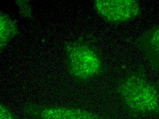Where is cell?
Returning a JSON list of instances; mask_svg holds the SVG:
<instances>
[{"label":"cell","mask_w":159,"mask_h":119,"mask_svg":"<svg viewBox=\"0 0 159 119\" xmlns=\"http://www.w3.org/2000/svg\"><path fill=\"white\" fill-rule=\"evenodd\" d=\"M114 93L131 117H159V84L148 79L142 65L119 79Z\"/></svg>","instance_id":"6da1fadb"},{"label":"cell","mask_w":159,"mask_h":119,"mask_svg":"<svg viewBox=\"0 0 159 119\" xmlns=\"http://www.w3.org/2000/svg\"><path fill=\"white\" fill-rule=\"evenodd\" d=\"M66 68L76 83H88L106 72L103 58L92 35L79 37L65 43Z\"/></svg>","instance_id":"7a4b0ae2"},{"label":"cell","mask_w":159,"mask_h":119,"mask_svg":"<svg viewBox=\"0 0 159 119\" xmlns=\"http://www.w3.org/2000/svg\"><path fill=\"white\" fill-rule=\"evenodd\" d=\"M23 110L33 119H110L106 114L71 106L28 103Z\"/></svg>","instance_id":"3957f363"},{"label":"cell","mask_w":159,"mask_h":119,"mask_svg":"<svg viewBox=\"0 0 159 119\" xmlns=\"http://www.w3.org/2000/svg\"><path fill=\"white\" fill-rule=\"evenodd\" d=\"M94 7L106 22L111 25L129 22L141 14L137 0H96Z\"/></svg>","instance_id":"277c9868"},{"label":"cell","mask_w":159,"mask_h":119,"mask_svg":"<svg viewBox=\"0 0 159 119\" xmlns=\"http://www.w3.org/2000/svg\"><path fill=\"white\" fill-rule=\"evenodd\" d=\"M137 45L144 52L151 68H159V25L151 28L138 39Z\"/></svg>","instance_id":"5b68a950"},{"label":"cell","mask_w":159,"mask_h":119,"mask_svg":"<svg viewBox=\"0 0 159 119\" xmlns=\"http://www.w3.org/2000/svg\"><path fill=\"white\" fill-rule=\"evenodd\" d=\"M18 27L16 21L8 15L0 13V43L1 51L2 50L11 40L18 34Z\"/></svg>","instance_id":"8992f818"},{"label":"cell","mask_w":159,"mask_h":119,"mask_svg":"<svg viewBox=\"0 0 159 119\" xmlns=\"http://www.w3.org/2000/svg\"><path fill=\"white\" fill-rule=\"evenodd\" d=\"M16 5L19 7L20 10V13L26 17H30L32 16V8L28 1L21 0V1H16Z\"/></svg>","instance_id":"52a82bcc"},{"label":"cell","mask_w":159,"mask_h":119,"mask_svg":"<svg viewBox=\"0 0 159 119\" xmlns=\"http://www.w3.org/2000/svg\"><path fill=\"white\" fill-rule=\"evenodd\" d=\"M0 119H18L17 116L8 107L1 103Z\"/></svg>","instance_id":"ba28073f"}]
</instances>
